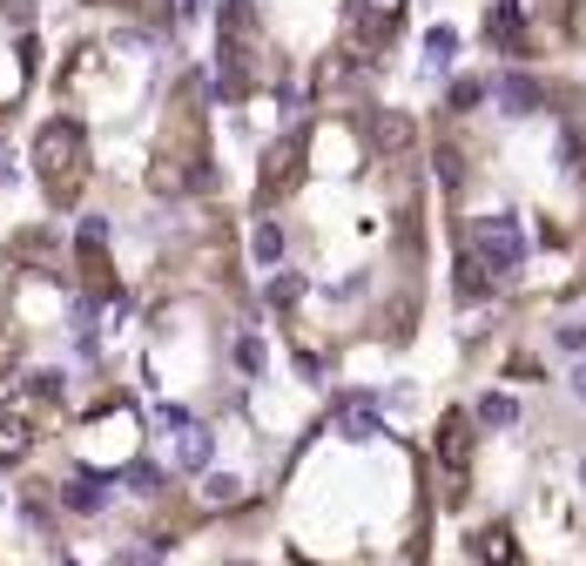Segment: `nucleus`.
I'll use <instances>...</instances> for the list:
<instances>
[{"label":"nucleus","instance_id":"nucleus-1","mask_svg":"<svg viewBox=\"0 0 586 566\" xmlns=\"http://www.w3.org/2000/svg\"><path fill=\"white\" fill-rule=\"evenodd\" d=\"M34 169H41L54 203L81 196V183H89V135H81V122H48L34 135Z\"/></svg>","mask_w":586,"mask_h":566},{"label":"nucleus","instance_id":"nucleus-2","mask_svg":"<svg viewBox=\"0 0 586 566\" xmlns=\"http://www.w3.org/2000/svg\"><path fill=\"white\" fill-rule=\"evenodd\" d=\"M297 176H304V142L290 135V142H277V148L264 155V183H257V196H264V203H277Z\"/></svg>","mask_w":586,"mask_h":566},{"label":"nucleus","instance_id":"nucleus-3","mask_svg":"<svg viewBox=\"0 0 586 566\" xmlns=\"http://www.w3.org/2000/svg\"><path fill=\"white\" fill-rule=\"evenodd\" d=\"M439 459H445V472H452V500H459V478H465V465H472V419H465V412H445V425H439Z\"/></svg>","mask_w":586,"mask_h":566},{"label":"nucleus","instance_id":"nucleus-4","mask_svg":"<svg viewBox=\"0 0 586 566\" xmlns=\"http://www.w3.org/2000/svg\"><path fill=\"white\" fill-rule=\"evenodd\" d=\"M472 243L492 257V264H513L520 257V229L506 223V216H485V223H472Z\"/></svg>","mask_w":586,"mask_h":566},{"label":"nucleus","instance_id":"nucleus-5","mask_svg":"<svg viewBox=\"0 0 586 566\" xmlns=\"http://www.w3.org/2000/svg\"><path fill=\"white\" fill-rule=\"evenodd\" d=\"M8 257H14L21 270H41V277H48V270H61V257H54V243H48L41 229H21V236L8 243Z\"/></svg>","mask_w":586,"mask_h":566},{"label":"nucleus","instance_id":"nucleus-6","mask_svg":"<svg viewBox=\"0 0 586 566\" xmlns=\"http://www.w3.org/2000/svg\"><path fill=\"white\" fill-rule=\"evenodd\" d=\"M34 452V432H28V419L21 412H0V465H21Z\"/></svg>","mask_w":586,"mask_h":566},{"label":"nucleus","instance_id":"nucleus-7","mask_svg":"<svg viewBox=\"0 0 586 566\" xmlns=\"http://www.w3.org/2000/svg\"><path fill=\"white\" fill-rule=\"evenodd\" d=\"M61 500H68L74 513H102V506H109V485L81 472V478H68V485H61Z\"/></svg>","mask_w":586,"mask_h":566},{"label":"nucleus","instance_id":"nucleus-8","mask_svg":"<svg viewBox=\"0 0 586 566\" xmlns=\"http://www.w3.org/2000/svg\"><path fill=\"white\" fill-rule=\"evenodd\" d=\"M472 553H479L485 566H513V559H520V546H513V533H506V526H485V533L472 539Z\"/></svg>","mask_w":586,"mask_h":566},{"label":"nucleus","instance_id":"nucleus-9","mask_svg":"<svg viewBox=\"0 0 586 566\" xmlns=\"http://www.w3.org/2000/svg\"><path fill=\"white\" fill-rule=\"evenodd\" d=\"M398 8L404 0H364V41H384L398 28Z\"/></svg>","mask_w":586,"mask_h":566},{"label":"nucleus","instance_id":"nucleus-10","mask_svg":"<svg viewBox=\"0 0 586 566\" xmlns=\"http://www.w3.org/2000/svg\"><path fill=\"white\" fill-rule=\"evenodd\" d=\"M203 500H209V506H236V500H243V478L209 472V478H203Z\"/></svg>","mask_w":586,"mask_h":566},{"label":"nucleus","instance_id":"nucleus-11","mask_svg":"<svg viewBox=\"0 0 586 566\" xmlns=\"http://www.w3.org/2000/svg\"><path fill=\"white\" fill-rule=\"evenodd\" d=\"M459 297H485V264L479 257H459Z\"/></svg>","mask_w":586,"mask_h":566},{"label":"nucleus","instance_id":"nucleus-12","mask_svg":"<svg viewBox=\"0 0 586 566\" xmlns=\"http://www.w3.org/2000/svg\"><path fill=\"white\" fill-rule=\"evenodd\" d=\"M14 351H21V331H14V317L0 310V378H8V364H14Z\"/></svg>","mask_w":586,"mask_h":566},{"label":"nucleus","instance_id":"nucleus-13","mask_svg":"<svg viewBox=\"0 0 586 566\" xmlns=\"http://www.w3.org/2000/svg\"><path fill=\"white\" fill-rule=\"evenodd\" d=\"M183 465H209V432H203V425L183 432Z\"/></svg>","mask_w":586,"mask_h":566},{"label":"nucleus","instance_id":"nucleus-14","mask_svg":"<svg viewBox=\"0 0 586 566\" xmlns=\"http://www.w3.org/2000/svg\"><path fill=\"white\" fill-rule=\"evenodd\" d=\"M479 419H485V425H513V419H520V404H513V398H485V404H479Z\"/></svg>","mask_w":586,"mask_h":566},{"label":"nucleus","instance_id":"nucleus-15","mask_svg":"<svg viewBox=\"0 0 586 566\" xmlns=\"http://www.w3.org/2000/svg\"><path fill=\"white\" fill-rule=\"evenodd\" d=\"M128 485L148 500V493H162V472H155V465H135V472H128Z\"/></svg>","mask_w":586,"mask_h":566},{"label":"nucleus","instance_id":"nucleus-16","mask_svg":"<svg viewBox=\"0 0 586 566\" xmlns=\"http://www.w3.org/2000/svg\"><path fill=\"white\" fill-rule=\"evenodd\" d=\"M236 364H243V371H264V344L243 338V344H236Z\"/></svg>","mask_w":586,"mask_h":566},{"label":"nucleus","instance_id":"nucleus-17","mask_svg":"<svg viewBox=\"0 0 586 566\" xmlns=\"http://www.w3.org/2000/svg\"><path fill=\"white\" fill-rule=\"evenodd\" d=\"M277 250H284V236H277V229H270V223H264V229H257V257H264V264H270V257H277Z\"/></svg>","mask_w":586,"mask_h":566},{"label":"nucleus","instance_id":"nucleus-18","mask_svg":"<svg viewBox=\"0 0 586 566\" xmlns=\"http://www.w3.org/2000/svg\"><path fill=\"white\" fill-rule=\"evenodd\" d=\"M573 391H579V398H586V371H573Z\"/></svg>","mask_w":586,"mask_h":566},{"label":"nucleus","instance_id":"nucleus-19","mask_svg":"<svg viewBox=\"0 0 586 566\" xmlns=\"http://www.w3.org/2000/svg\"><path fill=\"white\" fill-rule=\"evenodd\" d=\"M579 478H586V459H579Z\"/></svg>","mask_w":586,"mask_h":566}]
</instances>
